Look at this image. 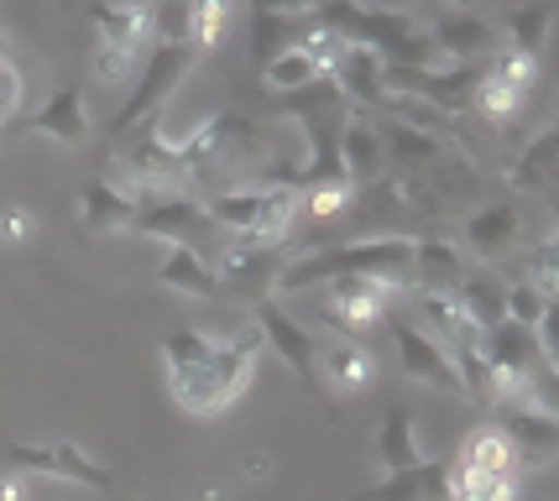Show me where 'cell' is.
<instances>
[{"label":"cell","mask_w":559,"mask_h":501,"mask_svg":"<svg viewBox=\"0 0 559 501\" xmlns=\"http://www.w3.org/2000/svg\"><path fill=\"white\" fill-rule=\"evenodd\" d=\"M262 350H267V339L257 330V319H246V324L225 334L178 324V330L163 334L168 397L189 418H219L251 386L257 366H262Z\"/></svg>","instance_id":"obj_1"},{"label":"cell","mask_w":559,"mask_h":501,"mask_svg":"<svg viewBox=\"0 0 559 501\" xmlns=\"http://www.w3.org/2000/svg\"><path fill=\"white\" fill-rule=\"evenodd\" d=\"M341 277H377L397 293L414 287V236H361L345 246H319L304 257H288L272 293H319Z\"/></svg>","instance_id":"obj_2"},{"label":"cell","mask_w":559,"mask_h":501,"mask_svg":"<svg viewBox=\"0 0 559 501\" xmlns=\"http://www.w3.org/2000/svg\"><path fill=\"white\" fill-rule=\"evenodd\" d=\"M204 210L215 219V230H225L230 240H246V246H283L288 230L304 215V193L293 189H267V183H230V189H215L204 199Z\"/></svg>","instance_id":"obj_3"},{"label":"cell","mask_w":559,"mask_h":501,"mask_svg":"<svg viewBox=\"0 0 559 501\" xmlns=\"http://www.w3.org/2000/svg\"><path fill=\"white\" fill-rule=\"evenodd\" d=\"M173 146H178L183 172H189V193H194V183L215 178V172H236V167L267 157L262 126H257L251 116H241V110H219V116L199 120L194 131L173 136Z\"/></svg>","instance_id":"obj_4"},{"label":"cell","mask_w":559,"mask_h":501,"mask_svg":"<svg viewBox=\"0 0 559 501\" xmlns=\"http://www.w3.org/2000/svg\"><path fill=\"white\" fill-rule=\"evenodd\" d=\"M194 63H199V52L189 48V43H152L142 73H136V90H131V99H126L121 110L110 116V136H126V131H136V126L163 120L168 99L178 95V84L194 73Z\"/></svg>","instance_id":"obj_5"},{"label":"cell","mask_w":559,"mask_h":501,"mask_svg":"<svg viewBox=\"0 0 559 501\" xmlns=\"http://www.w3.org/2000/svg\"><path fill=\"white\" fill-rule=\"evenodd\" d=\"M116 163H121L126 183L136 199L146 193H189V172H183V157H178V146L173 136L163 131V120H152V126H136V131H126L116 136Z\"/></svg>","instance_id":"obj_6"},{"label":"cell","mask_w":559,"mask_h":501,"mask_svg":"<svg viewBox=\"0 0 559 501\" xmlns=\"http://www.w3.org/2000/svg\"><path fill=\"white\" fill-rule=\"evenodd\" d=\"M388 330H392V345H397V366H403V377H414L418 386H435V392H450V397H465L461 371H455V356H450L435 334L418 324L414 313L388 309Z\"/></svg>","instance_id":"obj_7"},{"label":"cell","mask_w":559,"mask_h":501,"mask_svg":"<svg viewBox=\"0 0 559 501\" xmlns=\"http://www.w3.org/2000/svg\"><path fill=\"white\" fill-rule=\"evenodd\" d=\"M538 58H528V52H491L487 69H481V79H476V95H471V105H476V116L491 120V126H502V120H512L523 105H528V90L538 84Z\"/></svg>","instance_id":"obj_8"},{"label":"cell","mask_w":559,"mask_h":501,"mask_svg":"<svg viewBox=\"0 0 559 501\" xmlns=\"http://www.w3.org/2000/svg\"><path fill=\"white\" fill-rule=\"evenodd\" d=\"M251 319H257V330H262V339H267V350H277V360L288 366L298 382L309 386V392H319L324 403H330V392H324V377H319V334L304 324V319H293L277 298H262L257 309H251Z\"/></svg>","instance_id":"obj_9"},{"label":"cell","mask_w":559,"mask_h":501,"mask_svg":"<svg viewBox=\"0 0 559 501\" xmlns=\"http://www.w3.org/2000/svg\"><path fill=\"white\" fill-rule=\"evenodd\" d=\"M131 230L146 240H163V246H199L215 230V219L194 193H146V199H136V225Z\"/></svg>","instance_id":"obj_10"},{"label":"cell","mask_w":559,"mask_h":501,"mask_svg":"<svg viewBox=\"0 0 559 501\" xmlns=\"http://www.w3.org/2000/svg\"><path fill=\"white\" fill-rule=\"evenodd\" d=\"M5 454H11L16 470H32V476L73 480V486H90V491H110V486H116V470L99 465V460H90L73 439H48V444H22V439H11Z\"/></svg>","instance_id":"obj_11"},{"label":"cell","mask_w":559,"mask_h":501,"mask_svg":"<svg viewBox=\"0 0 559 501\" xmlns=\"http://www.w3.org/2000/svg\"><path fill=\"white\" fill-rule=\"evenodd\" d=\"M319 293H324V303H319L324 324H330V330H341L345 339H356V334L371 330L377 319H388L392 293H397V287L377 283V277H341V283L319 287Z\"/></svg>","instance_id":"obj_12"},{"label":"cell","mask_w":559,"mask_h":501,"mask_svg":"<svg viewBox=\"0 0 559 501\" xmlns=\"http://www.w3.org/2000/svg\"><path fill=\"white\" fill-rule=\"evenodd\" d=\"M388 58L377 48H366V43H345L341 63L330 69V84L345 95V105H356V110H388Z\"/></svg>","instance_id":"obj_13"},{"label":"cell","mask_w":559,"mask_h":501,"mask_svg":"<svg viewBox=\"0 0 559 501\" xmlns=\"http://www.w3.org/2000/svg\"><path fill=\"white\" fill-rule=\"evenodd\" d=\"M90 22H95V43L121 48V52H136V58L157 43L152 0H99L95 11H90Z\"/></svg>","instance_id":"obj_14"},{"label":"cell","mask_w":559,"mask_h":501,"mask_svg":"<svg viewBox=\"0 0 559 501\" xmlns=\"http://www.w3.org/2000/svg\"><path fill=\"white\" fill-rule=\"evenodd\" d=\"M408 298H414V319L424 330L435 334L439 345L455 356V350H471V345H481V330H476V319L465 313V303L455 293H429V287H408Z\"/></svg>","instance_id":"obj_15"},{"label":"cell","mask_w":559,"mask_h":501,"mask_svg":"<svg viewBox=\"0 0 559 501\" xmlns=\"http://www.w3.org/2000/svg\"><path fill=\"white\" fill-rule=\"evenodd\" d=\"M523 246V210L518 204H481L476 215L465 219V251L476 262H508L512 251Z\"/></svg>","instance_id":"obj_16"},{"label":"cell","mask_w":559,"mask_h":501,"mask_svg":"<svg viewBox=\"0 0 559 501\" xmlns=\"http://www.w3.org/2000/svg\"><path fill=\"white\" fill-rule=\"evenodd\" d=\"M435 52L444 63H487L491 52H502V32L487 22V16H471V11H455L435 22Z\"/></svg>","instance_id":"obj_17"},{"label":"cell","mask_w":559,"mask_h":501,"mask_svg":"<svg viewBox=\"0 0 559 501\" xmlns=\"http://www.w3.org/2000/svg\"><path fill=\"white\" fill-rule=\"evenodd\" d=\"M152 283L168 287V293H178V298H204V303H215L219 293H225L215 262H210L199 246H168V257L157 262Z\"/></svg>","instance_id":"obj_18"},{"label":"cell","mask_w":559,"mask_h":501,"mask_svg":"<svg viewBox=\"0 0 559 501\" xmlns=\"http://www.w3.org/2000/svg\"><path fill=\"white\" fill-rule=\"evenodd\" d=\"M502 429L518 444L523 465H544V460L559 454V418L544 413L538 403H528V397L523 403H502Z\"/></svg>","instance_id":"obj_19"},{"label":"cell","mask_w":559,"mask_h":501,"mask_svg":"<svg viewBox=\"0 0 559 501\" xmlns=\"http://www.w3.org/2000/svg\"><path fill=\"white\" fill-rule=\"evenodd\" d=\"M371 454H377V470H382V476H403V470H418V465L429 460V454H424V444H418L414 407L392 403L388 413H382V429H377Z\"/></svg>","instance_id":"obj_20"},{"label":"cell","mask_w":559,"mask_h":501,"mask_svg":"<svg viewBox=\"0 0 559 501\" xmlns=\"http://www.w3.org/2000/svg\"><path fill=\"white\" fill-rule=\"evenodd\" d=\"M79 219H84V230H95V236L131 230V225H136V193L121 189L116 178H90V183L79 189Z\"/></svg>","instance_id":"obj_21"},{"label":"cell","mask_w":559,"mask_h":501,"mask_svg":"<svg viewBox=\"0 0 559 501\" xmlns=\"http://www.w3.org/2000/svg\"><path fill=\"white\" fill-rule=\"evenodd\" d=\"M319 377H324V392H345L356 397L371 386L377 377V360L361 339H319Z\"/></svg>","instance_id":"obj_22"},{"label":"cell","mask_w":559,"mask_h":501,"mask_svg":"<svg viewBox=\"0 0 559 501\" xmlns=\"http://www.w3.org/2000/svg\"><path fill=\"white\" fill-rule=\"evenodd\" d=\"M26 131H32V136H43V142L79 146L84 136H90V105H84V90L69 84V90L48 95V105L26 120Z\"/></svg>","instance_id":"obj_23"},{"label":"cell","mask_w":559,"mask_h":501,"mask_svg":"<svg viewBox=\"0 0 559 501\" xmlns=\"http://www.w3.org/2000/svg\"><path fill=\"white\" fill-rule=\"evenodd\" d=\"M481 356L497 366V371H512V377H538L549 360H544V350H538V334L523 330V324H512V319H502L497 330L481 334Z\"/></svg>","instance_id":"obj_24"},{"label":"cell","mask_w":559,"mask_h":501,"mask_svg":"<svg viewBox=\"0 0 559 501\" xmlns=\"http://www.w3.org/2000/svg\"><path fill=\"white\" fill-rule=\"evenodd\" d=\"M471 277L465 266V251L444 236H418L414 240V287H429V293H455V287Z\"/></svg>","instance_id":"obj_25"},{"label":"cell","mask_w":559,"mask_h":501,"mask_svg":"<svg viewBox=\"0 0 559 501\" xmlns=\"http://www.w3.org/2000/svg\"><path fill=\"white\" fill-rule=\"evenodd\" d=\"M356 501H455L450 497V460H424L418 470L382 476L371 491H361Z\"/></svg>","instance_id":"obj_26"},{"label":"cell","mask_w":559,"mask_h":501,"mask_svg":"<svg viewBox=\"0 0 559 501\" xmlns=\"http://www.w3.org/2000/svg\"><path fill=\"white\" fill-rule=\"evenodd\" d=\"M508 183L518 193H549V189H559V120H555V126H544L534 142L512 157Z\"/></svg>","instance_id":"obj_27"},{"label":"cell","mask_w":559,"mask_h":501,"mask_svg":"<svg viewBox=\"0 0 559 501\" xmlns=\"http://www.w3.org/2000/svg\"><path fill=\"white\" fill-rule=\"evenodd\" d=\"M455 465H471V470H491V476H523V454L508 439L502 424H481V429L465 433Z\"/></svg>","instance_id":"obj_28"},{"label":"cell","mask_w":559,"mask_h":501,"mask_svg":"<svg viewBox=\"0 0 559 501\" xmlns=\"http://www.w3.org/2000/svg\"><path fill=\"white\" fill-rule=\"evenodd\" d=\"M341 167L345 178L361 189V183H377L382 167H388V146H382V131H371L366 120H345L341 126Z\"/></svg>","instance_id":"obj_29"},{"label":"cell","mask_w":559,"mask_h":501,"mask_svg":"<svg viewBox=\"0 0 559 501\" xmlns=\"http://www.w3.org/2000/svg\"><path fill=\"white\" fill-rule=\"evenodd\" d=\"M549 32H555V0H528V5H518L508 22H502V48L512 52H528L544 63V48H549Z\"/></svg>","instance_id":"obj_30"},{"label":"cell","mask_w":559,"mask_h":501,"mask_svg":"<svg viewBox=\"0 0 559 501\" xmlns=\"http://www.w3.org/2000/svg\"><path fill=\"white\" fill-rule=\"evenodd\" d=\"M324 79H330V73H324V63H319L304 43L262 63V84H267L272 95H298V90H314V84H324Z\"/></svg>","instance_id":"obj_31"},{"label":"cell","mask_w":559,"mask_h":501,"mask_svg":"<svg viewBox=\"0 0 559 501\" xmlns=\"http://www.w3.org/2000/svg\"><path fill=\"white\" fill-rule=\"evenodd\" d=\"M455 298L465 303V313L476 319V330L481 334L497 330V324L508 319V283H502V277H491V272H471V277L455 287Z\"/></svg>","instance_id":"obj_32"},{"label":"cell","mask_w":559,"mask_h":501,"mask_svg":"<svg viewBox=\"0 0 559 501\" xmlns=\"http://www.w3.org/2000/svg\"><path fill=\"white\" fill-rule=\"evenodd\" d=\"M236 26V0H189V48L204 58L215 52Z\"/></svg>","instance_id":"obj_33"},{"label":"cell","mask_w":559,"mask_h":501,"mask_svg":"<svg viewBox=\"0 0 559 501\" xmlns=\"http://www.w3.org/2000/svg\"><path fill=\"white\" fill-rule=\"evenodd\" d=\"M382 146H388V157H397V167H429L439 152H444L435 131L408 126V120H388V136H382Z\"/></svg>","instance_id":"obj_34"},{"label":"cell","mask_w":559,"mask_h":501,"mask_svg":"<svg viewBox=\"0 0 559 501\" xmlns=\"http://www.w3.org/2000/svg\"><path fill=\"white\" fill-rule=\"evenodd\" d=\"M450 497L455 501H518V476H491L450 460Z\"/></svg>","instance_id":"obj_35"},{"label":"cell","mask_w":559,"mask_h":501,"mask_svg":"<svg viewBox=\"0 0 559 501\" xmlns=\"http://www.w3.org/2000/svg\"><path fill=\"white\" fill-rule=\"evenodd\" d=\"M314 22H319V11L314 16H257V26H251V37H257V63H267L277 52L298 48Z\"/></svg>","instance_id":"obj_36"},{"label":"cell","mask_w":559,"mask_h":501,"mask_svg":"<svg viewBox=\"0 0 559 501\" xmlns=\"http://www.w3.org/2000/svg\"><path fill=\"white\" fill-rule=\"evenodd\" d=\"M350 204H356V183H345V178H330V183H314V189L304 193V215L319 219V225H330V219L350 215Z\"/></svg>","instance_id":"obj_37"},{"label":"cell","mask_w":559,"mask_h":501,"mask_svg":"<svg viewBox=\"0 0 559 501\" xmlns=\"http://www.w3.org/2000/svg\"><path fill=\"white\" fill-rule=\"evenodd\" d=\"M136 52H121V48H105V43H95V58H90V69H95L99 84H110V90H121V84H131L136 79Z\"/></svg>","instance_id":"obj_38"},{"label":"cell","mask_w":559,"mask_h":501,"mask_svg":"<svg viewBox=\"0 0 559 501\" xmlns=\"http://www.w3.org/2000/svg\"><path fill=\"white\" fill-rule=\"evenodd\" d=\"M544 309H549V298H544V293H538L528 277L508 283V319H512V324H523V330H538Z\"/></svg>","instance_id":"obj_39"},{"label":"cell","mask_w":559,"mask_h":501,"mask_svg":"<svg viewBox=\"0 0 559 501\" xmlns=\"http://www.w3.org/2000/svg\"><path fill=\"white\" fill-rule=\"evenodd\" d=\"M32 236H37V219H32V210H26V204H11V210H0V246L22 251Z\"/></svg>","instance_id":"obj_40"},{"label":"cell","mask_w":559,"mask_h":501,"mask_svg":"<svg viewBox=\"0 0 559 501\" xmlns=\"http://www.w3.org/2000/svg\"><path fill=\"white\" fill-rule=\"evenodd\" d=\"M22 90L26 84H22V73H16V63H11V58H0V126L22 110Z\"/></svg>","instance_id":"obj_41"},{"label":"cell","mask_w":559,"mask_h":501,"mask_svg":"<svg viewBox=\"0 0 559 501\" xmlns=\"http://www.w3.org/2000/svg\"><path fill=\"white\" fill-rule=\"evenodd\" d=\"M538 350H544V360L559 371V298H549V309H544V319H538Z\"/></svg>","instance_id":"obj_42"},{"label":"cell","mask_w":559,"mask_h":501,"mask_svg":"<svg viewBox=\"0 0 559 501\" xmlns=\"http://www.w3.org/2000/svg\"><path fill=\"white\" fill-rule=\"evenodd\" d=\"M257 16H314L319 0H251Z\"/></svg>","instance_id":"obj_43"},{"label":"cell","mask_w":559,"mask_h":501,"mask_svg":"<svg viewBox=\"0 0 559 501\" xmlns=\"http://www.w3.org/2000/svg\"><path fill=\"white\" fill-rule=\"evenodd\" d=\"M246 476H267V454H246Z\"/></svg>","instance_id":"obj_44"},{"label":"cell","mask_w":559,"mask_h":501,"mask_svg":"<svg viewBox=\"0 0 559 501\" xmlns=\"http://www.w3.org/2000/svg\"><path fill=\"white\" fill-rule=\"evenodd\" d=\"M549 204H555V236H549V246H555V257H559V189H549Z\"/></svg>","instance_id":"obj_45"},{"label":"cell","mask_w":559,"mask_h":501,"mask_svg":"<svg viewBox=\"0 0 559 501\" xmlns=\"http://www.w3.org/2000/svg\"><path fill=\"white\" fill-rule=\"evenodd\" d=\"M0 501H22V486L16 480H0Z\"/></svg>","instance_id":"obj_46"},{"label":"cell","mask_w":559,"mask_h":501,"mask_svg":"<svg viewBox=\"0 0 559 501\" xmlns=\"http://www.w3.org/2000/svg\"><path fill=\"white\" fill-rule=\"evenodd\" d=\"M152 5H189V0H152Z\"/></svg>","instance_id":"obj_47"},{"label":"cell","mask_w":559,"mask_h":501,"mask_svg":"<svg viewBox=\"0 0 559 501\" xmlns=\"http://www.w3.org/2000/svg\"><path fill=\"white\" fill-rule=\"evenodd\" d=\"M450 5H455V11H471V0H450Z\"/></svg>","instance_id":"obj_48"},{"label":"cell","mask_w":559,"mask_h":501,"mask_svg":"<svg viewBox=\"0 0 559 501\" xmlns=\"http://www.w3.org/2000/svg\"><path fill=\"white\" fill-rule=\"evenodd\" d=\"M518 501H549V497H518Z\"/></svg>","instance_id":"obj_49"},{"label":"cell","mask_w":559,"mask_h":501,"mask_svg":"<svg viewBox=\"0 0 559 501\" xmlns=\"http://www.w3.org/2000/svg\"><path fill=\"white\" fill-rule=\"evenodd\" d=\"M22 501H37V497H26V491H22Z\"/></svg>","instance_id":"obj_50"}]
</instances>
